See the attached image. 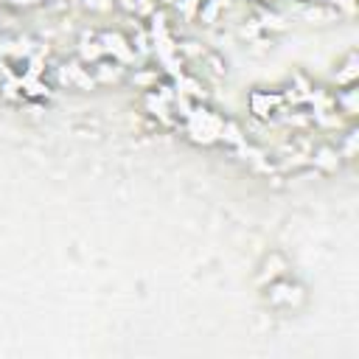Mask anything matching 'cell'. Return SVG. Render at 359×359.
Here are the masks:
<instances>
[{"mask_svg": "<svg viewBox=\"0 0 359 359\" xmlns=\"http://www.w3.org/2000/svg\"><path fill=\"white\" fill-rule=\"evenodd\" d=\"M359 59H356V50L351 48L348 53H345V59L339 62V67L331 73V81L337 84V87H348V84H356V79H359Z\"/></svg>", "mask_w": 359, "mask_h": 359, "instance_id": "cell-5", "label": "cell"}, {"mask_svg": "<svg viewBox=\"0 0 359 359\" xmlns=\"http://www.w3.org/2000/svg\"><path fill=\"white\" fill-rule=\"evenodd\" d=\"M81 6L90 11V14H109L115 6V0H81Z\"/></svg>", "mask_w": 359, "mask_h": 359, "instance_id": "cell-9", "label": "cell"}, {"mask_svg": "<svg viewBox=\"0 0 359 359\" xmlns=\"http://www.w3.org/2000/svg\"><path fill=\"white\" fill-rule=\"evenodd\" d=\"M98 42H101L107 59H112V62H118V65H123V67L132 65V62H137V53H135V48H132V39H129L123 31L107 28V31L98 34Z\"/></svg>", "mask_w": 359, "mask_h": 359, "instance_id": "cell-2", "label": "cell"}, {"mask_svg": "<svg viewBox=\"0 0 359 359\" xmlns=\"http://www.w3.org/2000/svg\"><path fill=\"white\" fill-rule=\"evenodd\" d=\"M182 123H185V135H188L194 143H199V146H213V143H219V137H222L224 115L199 101V104H191V109L185 112Z\"/></svg>", "mask_w": 359, "mask_h": 359, "instance_id": "cell-1", "label": "cell"}, {"mask_svg": "<svg viewBox=\"0 0 359 359\" xmlns=\"http://www.w3.org/2000/svg\"><path fill=\"white\" fill-rule=\"evenodd\" d=\"M11 6H22V8H31V6H39V3H48V0H8Z\"/></svg>", "mask_w": 359, "mask_h": 359, "instance_id": "cell-10", "label": "cell"}, {"mask_svg": "<svg viewBox=\"0 0 359 359\" xmlns=\"http://www.w3.org/2000/svg\"><path fill=\"white\" fill-rule=\"evenodd\" d=\"M311 165L320 168V171H337V165H339V151H337V146H328V143L317 146L314 154H311Z\"/></svg>", "mask_w": 359, "mask_h": 359, "instance_id": "cell-7", "label": "cell"}, {"mask_svg": "<svg viewBox=\"0 0 359 359\" xmlns=\"http://www.w3.org/2000/svg\"><path fill=\"white\" fill-rule=\"evenodd\" d=\"M356 107H359V90H356V84L339 87L334 93V109L342 112L345 118H353L356 115Z\"/></svg>", "mask_w": 359, "mask_h": 359, "instance_id": "cell-6", "label": "cell"}, {"mask_svg": "<svg viewBox=\"0 0 359 359\" xmlns=\"http://www.w3.org/2000/svg\"><path fill=\"white\" fill-rule=\"evenodd\" d=\"M283 104H286V95L278 93V90H261V87H255L247 95V107H250L252 118H258V121H269L275 112H283Z\"/></svg>", "mask_w": 359, "mask_h": 359, "instance_id": "cell-3", "label": "cell"}, {"mask_svg": "<svg viewBox=\"0 0 359 359\" xmlns=\"http://www.w3.org/2000/svg\"><path fill=\"white\" fill-rule=\"evenodd\" d=\"M297 17L311 22V25H323V22H337L342 14L334 6H325V3H300Z\"/></svg>", "mask_w": 359, "mask_h": 359, "instance_id": "cell-4", "label": "cell"}, {"mask_svg": "<svg viewBox=\"0 0 359 359\" xmlns=\"http://www.w3.org/2000/svg\"><path fill=\"white\" fill-rule=\"evenodd\" d=\"M160 79H163V70H160V67H135V70L129 73V81H132L135 87H140L143 93H146V90H154V87L160 84Z\"/></svg>", "mask_w": 359, "mask_h": 359, "instance_id": "cell-8", "label": "cell"}]
</instances>
